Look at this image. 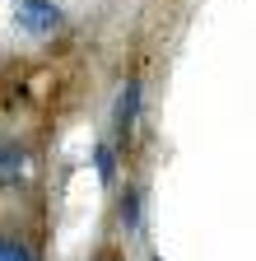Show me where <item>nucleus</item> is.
<instances>
[{
  "label": "nucleus",
  "mask_w": 256,
  "mask_h": 261,
  "mask_svg": "<svg viewBox=\"0 0 256 261\" xmlns=\"http://www.w3.org/2000/svg\"><path fill=\"white\" fill-rule=\"evenodd\" d=\"M14 23L33 38H47L51 28H61V10L51 0H14Z\"/></svg>",
  "instance_id": "nucleus-1"
},
{
  "label": "nucleus",
  "mask_w": 256,
  "mask_h": 261,
  "mask_svg": "<svg viewBox=\"0 0 256 261\" xmlns=\"http://www.w3.org/2000/svg\"><path fill=\"white\" fill-rule=\"evenodd\" d=\"M112 121H117V140H131V130H135V121H140V80H126V89L117 93Z\"/></svg>",
  "instance_id": "nucleus-2"
},
{
  "label": "nucleus",
  "mask_w": 256,
  "mask_h": 261,
  "mask_svg": "<svg viewBox=\"0 0 256 261\" xmlns=\"http://www.w3.org/2000/svg\"><path fill=\"white\" fill-rule=\"evenodd\" d=\"M28 173V149L19 140H0V187H14Z\"/></svg>",
  "instance_id": "nucleus-3"
},
{
  "label": "nucleus",
  "mask_w": 256,
  "mask_h": 261,
  "mask_svg": "<svg viewBox=\"0 0 256 261\" xmlns=\"http://www.w3.org/2000/svg\"><path fill=\"white\" fill-rule=\"evenodd\" d=\"M117 215H121V228H126V233H140V191H135V187H126V191H121Z\"/></svg>",
  "instance_id": "nucleus-4"
},
{
  "label": "nucleus",
  "mask_w": 256,
  "mask_h": 261,
  "mask_svg": "<svg viewBox=\"0 0 256 261\" xmlns=\"http://www.w3.org/2000/svg\"><path fill=\"white\" fill-rule=\"evenodd\" d=\"M0 261H38V252L28 247L23 238H10V233H0Z\"/></svg>",
  "instance_id": "nucleus-5"
},
{
  "label": "nucleus",
  "mask_w": 256,
  "mask_h": 261,
  "mask_svg": "<svg viewBox=\"0 0 256 261\" xmlns=\"http://www.w3.org/2000/svg\"><path fill=\"white\" fill-rule=\"evenodd\" d=\"M93 163H98V177H103V182L117 177V149H112V145H98V149H93Z\"/></svg>",
  "instance_id": "nucleus-6"
},
{
  "label": "nucleus",
  "mask_w": 256,
  "mask_h": 261,
  "mask_svg": "<svg viewBox=\"0 0 256 261\" xmlns=\"http://www.w3.org/2000/svg\"><path fill=\"white\" fill-rule=\"evenodd\" d=\"M98 261H117V256H98Z\"/></svg>",
  "instance_id": "nucleus-7"
},
{
  "label": "nucleus",
  "mask_w": 256,
  "mask_h": 261,
  "mask_svg": "<svg viewBox=\"0 0 256 261\" xmlns=\"http://www.w3.org/2000/svg\"><path fill=\"white\" fill-rule=\"evenodd\" d=\"M158 261H163V256H158Z\"/></svg>",
  "instance_id": "nucleus-8"
}]
</instances>
